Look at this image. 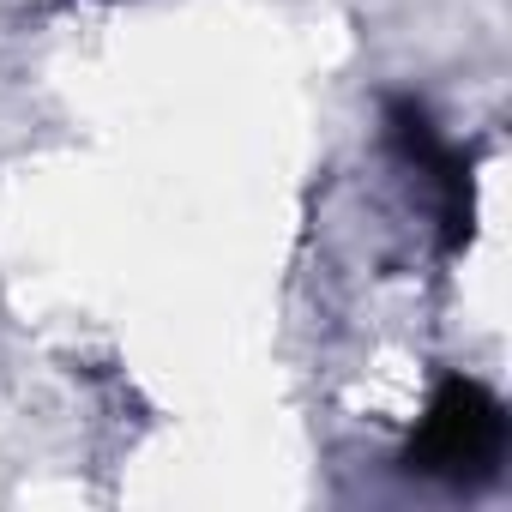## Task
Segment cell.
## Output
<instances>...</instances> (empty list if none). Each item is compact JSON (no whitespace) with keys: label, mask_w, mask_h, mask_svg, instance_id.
Listing matches in <instances>:
<instances>
[{"label":"cell","mask_w":512,"mask_h":512,"mask_svg":"<svg viewBox=\"0 0 512 512\" xmlns=\"http://www.w3.org/2000/svg\"><path fill=\"white\" fill-rule=\"evenodd\" d=\"M506 452V410L476 380H446L410 446V470L446 482H488Z\"/></svg>","instance_id":"6da1fadb"}]
</instances>
